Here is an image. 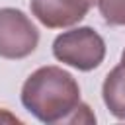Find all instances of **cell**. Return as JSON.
<instances>
[{
    "label": "cell",
    "instance_id": "5",
    "mask_svg": "<svg viewBox=\"0 0 125 125\" xmlns=\"http://www.w3.org/2000/svg\"><path fill=\"white\" fill-rule=\"evenodd\" d=\"M102 98L109 113L117 119H125V68L113 66L102 84Z\"/></svg>",
    "mask_w": 125,
    "mask_h": 125
},
{
    "label": "cell",
    "instance_id": "7",
    "mask_svg": "<svg viewBox=\"0 0 125 125\" xmlns=\"http://www.w3.org/2000/svg\"><path fill=\"white\" fill-rule=\"evenodd\" d=\"M80 2H82V4H86V6H90V8H92L94 4H98V0H80Z\"/></svg>",
    "mask_w": 125,
    "mask_h": 125
},
{
    "label": "cell",
    "instance_id": "1",
    "mask_svg": "<svg viewBox=\"0 0 125 125\" xmlns=\"http://www.w3.org/2000/svg\"><path fill=\"white\" fill-rule=\"evenodd\" d=\"M21 104L43 123H92L86 115H80L90 107L80 100L76 78L57 64L39 66L25 78Z\"/></svg>",
    "mask_w": 125,
    "mask_h": 125
},
{
    "label": "cell",
    "instance_id": "4",
    "mask_svg": "<svg viewBox=\"0 0 125 125\" xmlns=\"http://www.w3.org/2000/svg\"><path fill=\"white\" fill-rule=\"evenodd\" d=\"M31 14L49 29L72 27L82 21L90 10V6L80 0H31Z\"/></svg>",
    "mask_w": 125,
    "mask_h": 125
},
{
    "label": "cell",
    "instance_id": "2",
    "mask_svg": "<svg viewBox=\"0 0 125 125\" xmlns=\"http://www.w3.org/2000/svg\"><path fill=\"white\" fill-rule=\"evenodd\" d=\"M53 57L80 72H90L104 62L105 41L92 27H72L55 37Z\"/></svg>",
    "mask_w": 125,
    "mask_h": 125
},
{
    "label": "cell",
    "instance_id": "6",
    "mask_svg": "<svg viewBox=\"0 0 125 125\" xmlns=\"http://www.w3.org/2000/svg\"><path fill=\"white\" fill-rule=\"evenodd\" d=\"M98 10L105 23L125 25V0H98Z\"/></svg>",
    "mask_w": 125,
    "mask_h": 125
},
{
    "label": "cell",
    "instance_id": "8",
    "mask_svg": "<svg viewBox=\"0 0 125 125\" xmlns=\"http://www.w3.org/2000/svg\"><path fill=\"white\" fill-rule=\"evenodd\" d=\"M121 66L125 68V49H123V53H121Z\"/></svg>",
    "mask_w": 125,
    "mask_h": 125
},
{
    "label": "cell",
    "instance_id": "3",
    "mask_svg": "<svg viewBox=\"0 0 125 125\" xmlns=\"http://www.w3.org/2000/svg\"><path fill=\"white\" fill-rule=\"evenodd\" d=\"M39 43V31L35 23L18 8H0V57L2 59H25Z\"/></svg>",
    "mask_w": 125,
    "mask_h": 125
}]
</instances>
